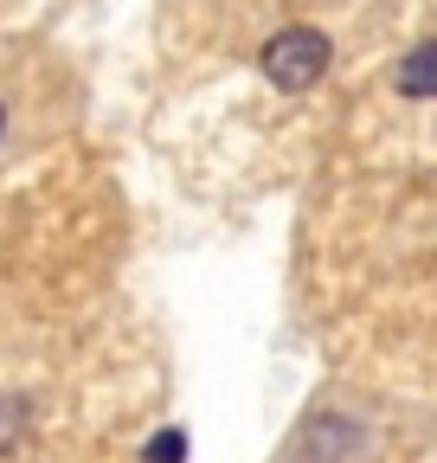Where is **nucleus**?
Wrapping results in <instances>:
<instances>
[{
	"label": "nucleus",
	"mask_w": 437,
	"mask_h": 463,
	"mask_svg": "<svg viewBox=\"0 0 437 463\" xmlns=\"http://www.w3.org/2000/svg\"><path fill=\"white\" fill-rule=\"evenodd\" d=\"M328 58H335V45H328L321 26H284V33L264 39L257 65H264V78L277 84V90L296 97V90H315V84L328 78Z\"/></svg>",
	"instance_id": "1"
},
{
	"label": "nucleus",
	"mask_w": 437,
	"mask_h": 463,
	"mask_svg": "<svg viewBox=\"0 0 437 463\" xmlns=\"http://www.w3.org/2000/svg\"><path fill=\"white\" fill-rule=\"evenodd\" d=\"M393 90L412 97V103H431V97H437V39H424V45H412V52L399 58Z\"/></svg>",
	"instance_id": "2"
},
{
	"label": "nucleus",
	"mask_w": 437,
	"mask_h": 463,
	"mask_svg": "<svg viewBox=\"0 0 437 463\" xmlns=\"http://www.w3.org/2000/svg\"><path fill=\"white\" fill-rule=\"evenodd\" d=\"M20 438H26V399L20 392H0V457L20 450Z\"/></svg>",
	"instance_id": "3"
},
{
	"label": "nucleus",
	"mask_w": 437,
	"mask_h": 463,
	"mask_svg": "<svg viewBox=\"0 0 437 463\" xmlns=\"http://www.w3.org/2000/svg\"><path fill=\"white\" fill-rule=\"evenodd\" d=\"M142 463H187V431H174V425H161L148 444H142Z\"/></svg>",
	"instance_id": "4"
},
{
	"label": "nucleus",
	"mask_w": 437,
	"mask_h": 463,
	"mask_svg": "<svg viewBox=\"0 0 437 463\" xmlns=\"http://www.w3.org/2000/svg\"><path fill=\"white\" fill-rule=\"evenodd\" d=\"M0 136H7V97H0Z\"/></svg>",
	"instance_id": "5"
}]
</instances>
